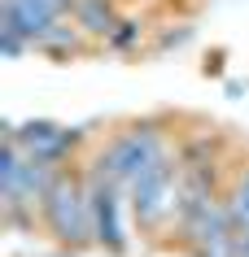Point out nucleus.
Here are the masks:
<instances>
[{
  "mask_svg": "<svg viewBox=\"0 0 249 257\" xmlns=\"http://www.w3.org/2000/svg\"><path fill=\"white\" fill-rule=\"evenodd\" d=\"M175 122L166 113H149V118H131L114 131L97 153H92V166H97L105 179H114L118 188H131L136 175H144L157 157L175 149Z\"/></svg>",
  "mask_w": 249,
  "mask_h": 257,
  "instance_id": "1",
  "label": "nucleus"
},
{
  "mask_svg": "<svg viewBox=\"0 0 249 257\" xmlns=\"http://www.w3.org/2000/svg\"><path fill=\"white\" fill-rule=\"evenodd\" d=\"M40 231L57 248H97L92 235V201H88V162L61 166V175L53 179V188L40 205Z\"/></svg>",
  "mask_w": 249,
  "mask_h": 257,
  "instance_id": "2",
  "label": "nucleus"
},
{
  "mask_svg": "<svg viewBox=\"0 0 249 257\" xmlns=\"http://www.w3.org/2000/svg\"><path fill=\"white\" fill-rule=\"evenodd\" d=\"M180 183H184V162H180L175 149L166 153V157H157L144 175H136V183L127 188L136 235H144V240L171 235L175 209H180Z\"/></svg>",
  "mask_w": 249,
  "mask_h": 257,
  "instance_id": "3",
  "label": "nucleus"
},
{
  "mask_svg": "<svg viewBox=\"0 0 249 257\" xmlns=\"http://www.w3.org/2000/svg\"><path fill=\"white\" fill-rule=\"evenodd\" d=\"M88 201H92V235H97V248L110 257H127L131 248V201H127V188H118L114 179H105L97 166L88 162Z\"/></svg>",
  "mask_w": 249,
  "mask_h": 257,
  "instance_id": "4",
  "label": "nucleus"
},
{
  "mask_svg": "<svg viewBox=\"0 0 249 257\" xmlns=\"http://www.w3.org/2000/svg\"><path fill=\"white\" fill-rule=\"evenodd\" d=\"M5 136L18 140V149L35 157V162H48V166H70L79 162V149L88 144V131L83 126H61L53 118H31L22 126L5 122Z\"/></svg>",
  "mask_w": 249,
  "mask_h": 257,
  "instance_id": "5",
  "label": "nucleus"
},
{
  "mask_svg": "<svg viewBox=\"0 0 249 257\" xmlns=\"http://www.w3.org/2000/svg\"><path fill=\"white\" fill-rule=\"evenodd\" d=\"M127 5L123 0H74V9H70V22L88 35L92 44H101L105 48V40L114 35V27L123 22Z\"/></svg>",
  "mask_w": 249,
  "mask_h": 257,
  "instance_id": "6",
  "label": "nucleus"
},
{
  "mask_svg": "<svg viewBox=\"0 0 249 257\" xmlns=\"http://www.w3.org/2000/svg\"><path fill=\"white\" fill-rule=\"evenodd\" d=\"M97 48V44L88 40L70 18H61V22H53V27L44 31L40 40H35V53L48 57V61H57V66H66V61H79V57H88Z\"/></svg>",
  "mask_w": 249,
  "mask_h": 257,
  "instance_id": "7",
  "label": "nucleus"
},
{
  "mask_svg": "<svg viewBox=\"0 0 249 257\" xmlns=\"http://www.w3.org/2000/svg\"><path fill=\"white\" fill-rule=\"evenodd\" d=\"M175 153H180L184 166L223 162V157H227V140H223L219 126H197V131H184V136L175 140Z\"/></svg>",
  "mask_w": 249,
  "mask_h": 257,
  "instance_id": "8",
  "label": "nucleus"
},
{
  "mask_svg": "<svg viewBox=\"0 0 249 257\" xmlns=\"http://www.w3.org/2000/svg\"><path fill=\"white\" fill-rule=\"evenodd\" d=\"M149 31H157V27H153V18H149V14H140L136 5H127L123 22L114 27V35L105 40V48H110V53H118V57H127V53H140V44L149 40Z\"/></svg>",
  "mask_w": 249,
  "mask_h": 257,
  "instance_id": "9",
  "label": "nucleus"
},
{
  "mask_svg": "<svg viewBox=\"0 0 249 257\" xmlns=\"http://www.w3.org/2000/svg\"><path fill=\"white\" fill-rule=\"evenodd\" d=\"M223 201H227V214H232L236 231H249V162L232 170V179H227V192H223Z\"/></svg>",
  "mask_w": 249,
  "mask_h": 257,
  "instance_id": "10",
  "label": "nucleus"
},
{
  "mask_svg": "<svg viewBox=\"0 0 249 257\" xmlns=\"http://www.w3.org/2000/svg\"><path fill=\"white\" fill-rule=\"evenodd\" d=\"M193 40V27L188 22H175V27H157V40H153V53H171L180 44Z\"/></svg>",
  "mask_w": 249,
  "mask_h": 257,
  "instance_id": "11",
  "label": "nucleus"
},
{
  "mask_svg": "<svg viewBox=\"0 0 249 257\" xmlns=\"http://www.w3.org/2000/svg\"><path fill=\"white\" fill-rule=\"evenodd\" d=\"M223 70H227V53H223V48L206 53V61H201V74H206V79H223Z\"/></svg>",
  "mask_w": 249,
  "mask_h": 257,
  "instance_id": "12",
  "label": "nucleus"
},
{
  "mask_svg": "<svg viewBox=\"0 0 249 257\" xmlns=\"http://www.w3.org/2000/svg\"><path fill=\"white\" fill-rule=\"evenodd\" d=\"M236 257H249V231H236Z\"/></svg>",
  "mask_w": 249,
  "mask_h": 257,
  "instance_id": "13",
  "label": "nucleus"
},
{
  "mask_svg": "<svg viewBox=\"0 0 249 257\" xmlns=\"http://www.w3.org/2000/svg\"><path fill=\"white\" fill-rule=\"evenodd\" d=\"M57 257H83V253H74V248H61V253H57Z\"/></svg>",
  "mask_w": 249,
  "mask_h": 257,
  "instance_id": "14",
  "label": "nucleus"
}]
</instances>
